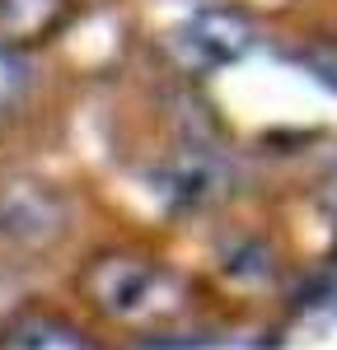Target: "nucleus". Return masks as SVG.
Segmentation results:
<instances>
[{
	"label": "nucleus",
	"mask_w": 337,
	"mask_h": 350,
	"mask_svg": "<svg viewBox=\"0 0 337 350\" xmlns=\"http://www.w3.org/2000/svg\"><path fill=\"white\" fill-rule=\"evenodd\" d=\"M80 295L84 304L122 327H155L168 323L188 308V290L168 267L140 252H99L80 271Z\"/></svg>",
	"instance_id": "1"
},
{
	"label": "nucleus",
	"mask_w": 337,
	"mask_h": 350,
	"mask_svg": "<svg viewBox=\"0 0 337 350\" xmlns=\"http://www.w3.org/2000/svg\"><path fill=\"white\" fill-rule=\"evenodd\" d=\"M164 191L183 206H216L229 196V163L211 145H178L164 159Z\"/></svg>",
	"instance_id": "4"
},
{
	"label": "nucleus",
	"mask_w": 337,
	"mask_h": 350,
	"mask_svg": "<svg viewBox=\"0 0 337 350\" xmlns=\"http://www.w3.org/2000/svg\"><path fill=\"white\" fill-rule=\"evenodd\" d=\"M258 42V24L234 5H201L173 28V52L188 70H225Z\"/></svg>",
	"instance_id": "3"
},
{
	"label": "nucleus",
	"mask_w": 337,
	"mask_h": 350,
	"mask_svg": "<svg viewBox=\"0 0 337 350\" xmlns=\"http://www.w3.org/2000/svg\"><path fill=\"white\" fill-rule=\"evenodd\" d=\"M75 224L71 196L38 173L0 178V239L19 252H52Z\"/></svg>",
	"instance_id": "2"
},
{
	"label": "nucleus",
	"mask_w": 337,
	"mask_h": 350,
	"mask_svg": "<svg viewBox=\"0 0 337 350\" xmlns=\"http://www.w3.org/2000/svg\"><path fill=\"white\" fill-rule=\"evenodd\" d=\"M75 19V0H0V42L42 47Z\"/></svg>",
	"instance_id": "5"
}]
</instances>
